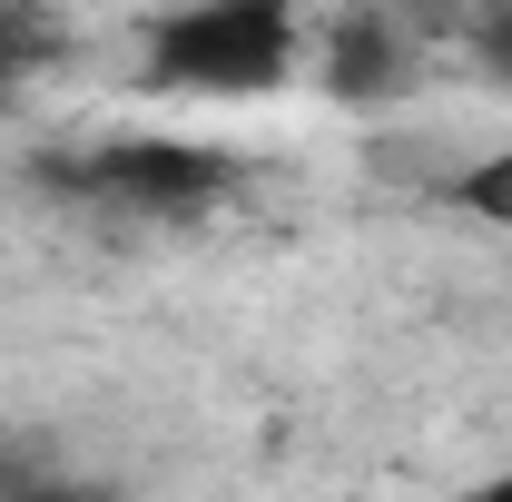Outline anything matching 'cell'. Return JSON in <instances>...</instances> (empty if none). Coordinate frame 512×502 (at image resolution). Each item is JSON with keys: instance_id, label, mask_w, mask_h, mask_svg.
<instances>
[{"instance_id": "obj_1", "label": "cell", "mask_w": 512, "mask_h": 502, "mask_svg": "<svg viewBox=\"0 0 512 502\" xmlns=\"http://www.w3.org/2000/svg\"><path fill=\"white\" fill-rule=\"evenodd\" d=\"M306 69L296 0H188L148 30V89L188 99H266Z\"/></svg>"}, {"instance_id": "obj_3", "label": "cell", "mask_w": 512, "mask_h": 502, "mask_svg": "<svg viewBox=\"0 0 512 502\" xmlns=\"http://www.w3.org/2000/svg\"><path fill=\"white\" fill-rule=\"evenodd\" d=\"M316 79L345 99V109H384V99H404V79H414V30H404V10H394V0H355V10L325 30Z\"/></svg>"}, {"instance_id": "obj_4", "label": "cell", "mask_w": 512, "mask_h": 502, "mask_svg": "<svg viewBox=\"0 0 512 502\" xmlns=\"http://www.w3.org/2000/svg\"><path fill=\"white\" fill-rule=\"evenodd\" d=\"M50 50H60V40H50V20H40V10H20V0H0V99L50 60Z\"/></svg>"}, {"instance_id": "obj_5", "label": "cell", "mask_w": 512, "mask_h": 502, "mask_svg": "<svg viewBox=\"0 0 512 502\" xmlns=\"http://www.w3.org/2000/svg\"><path fill=\"white\" fill-rule=\"evenodd\" d=\"M453 197H463V217H483V227L512 237V138L493 148V158H473V168L453 178Z\"/></svg>"}, {"instance_id": "obj_7", "label": "cell", "mask_w": 512, "mask_h": 502, "mask_svg": "<svg viewBox=\"0 0 512 502\" xmlns=\"http://www.w3.org/2000/svg\"><path fill=\"white\" fill-rule=\"evenodd\" d=\"M20 502H119V483H89V473H50V463H40V473L20 483Z\"/></svg>"}, {"instance_id": "obj_10", "label": "cell", "mask_w": 512, "mask_h": 502, "mask_svg": "<svg viewBox=\"0 0 512 502\" xmlns=\"http://www.w3.org/2000/svg\"><path fill=\"white\" fill-rule=\"evenodd\" d=\"M394 10H463V0H394Z\"/></svg>"}, {"instance_id": "obj_6", "label": "cell", "mask_w": 512, "mask_h": 502, "mask_svg": "<svg viewBox=\"0 0 512 502\" xmlns=\"http://www.w3.org/2000/svg\"><path fill=\"white\" fill-rule=\"evenodd\" d=\"M473 60L512 89V0H483V20H473Z\"/></svg>"}, {"instance_id": "obj_9", "label": "cell", "mask_w": 512, "mask_h": 502, "mask_svg": "<svg viewBox=\"0 0 512 502\" xmlns=\"http://www.w3.org/2000/svg\"><path fill=\"white\" fill-rule=\"evenodd\" d=\"M463 502H512V473H493V483H473Z\"/></svg>"}, {"instance_id": "obj_2", "label": "cell", "mask_w": 512, "mask_h": 502, "mask_svg": "<svg viewBox=\"0 0 512 502\" xmlns=\"http://www.w3.org/2000/svg\"><path fill=\"white\" fill-rule=\"evenodd\" d=\"M40 178L69 197H99V207H128V217H197L227 188V158L207 138H109L89 158H50Z\"/></svg>"}, {"instance_id": "obj_8", "label": "cell", "mask_w": 512, "mask_h": 502, "mask_svg": "<svg viewBox=\"0 0 512 502\" xmlns=\"http://www.w3.org/2000/svg\"><path fill=\"white\" fill-rule=\"evenodd\" d=\"M30 473H40V463H30V453H10V443H0V502H20V483H30Z\"/></svg>"}]
</instances>
